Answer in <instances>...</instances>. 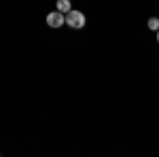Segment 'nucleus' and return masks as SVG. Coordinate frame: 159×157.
I'll return each mask as SVG.
<instances>
[{
	"instance_id": "nucleus-5",
	"label": "nucleus",
	"mask_w": 159,
	"mask_h": 157,
	"mask_svg": "<svg viewBox=\"0 0 159 157\" xmlns=\"http://www.w3.org/2000/svg\"><path fill=\"white\" fill-rule=\"evenodd\" d=\"M157 43H159V30H157Z\"/></svg>"
},
{
	"instance_id": "nucleus-2",
	"label": "nucleus",
	"mask_w": 159,
	"mask_h": 157,
	"mask_svg": "<svg viewBox=\"0 0 159 157\" xmlns=\"http://www.w3.org/2000/svg\"><path fill=\"white\" fill-rule=\"evenodd\" d=\"M47 24L51 25V28H61V25L66 24V17H64V13L60 11H53L47 15Z\"/></svg>"
},
{
	"instance_id": "nucleus-3",
	"label": "nucleus",
	"mask_w": 159,
	"mask_h": 157,
	"mask_svg": "<svg viewBox=\"0 0 159 157\" xmlns=\"http://www.w3.org/2000/svg\"><path fill=\"white\" fill-rule=\"evenodd\" d=\"M55 7H57V11H60V13L72 11V9H70V0H57V4H55Z\"/></svg>"
},
{
	"instance_id": "nucleus-1",
	"label": "nucleus",
	"mask_w": 159,
	"mask_h": 157,
	"mask_svg": "<svg viewBox=\"0 0 159 157\" xmlns=\"http://www.w3.org/2000/svg\"><path fill=\"white\" fill-rule=\"evenodd\" d=\"M66 24L70 28H74V30H81L85 25V15L81 11H68L66 13Z\"/></svg>"
},
{
	"instance_id": "nucleus-4",
	"label": "nucleus",
	"mask_w": 159,
	"mask_h": 157,
	"mask_svg": "<svg viewBox=\"0 0 159 157\" xmlns=\"http://www.w3.org/2000/svg\"><path fill=\"white\" fill-rule=\"evenodd\" d=\"M148 28L155 30V32L159 30V19H157V17H151V19H148Z\"/></svg>"
}]
</instances>
